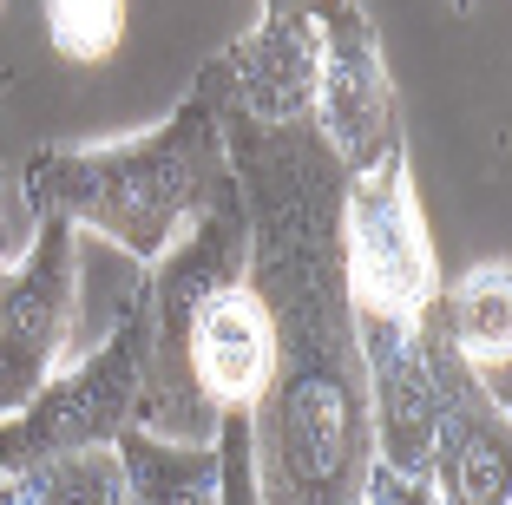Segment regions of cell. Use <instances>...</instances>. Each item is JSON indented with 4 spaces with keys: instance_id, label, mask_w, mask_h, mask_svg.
<instances>
[{
    "instance_id": "obj_1",
    "label": "cell",
    "mask_w": 512,
    "mask_h": 505,
    "mask_svg": "<svg viewBox=\"0 0 512 505\" xmlns=\"http://www.w3.org/2000/svg\"><path fill=\"white\" fill-rule=\"evenodd\" d=\"M224 151L250 217V289L276 335L270 387L243 414L256 505H362L375 427L342 289L348 171L322 145L316 119L256 125L224 112Z\"/></svg>"
},
{
    "instance_id": "obj_2",
    "label": "cell",
    "mask_w": 512,
    "mask_h": 505,
    "mask_svg": "<svg viewBox=\"0 0 512 505\" xmlns=\"http://www.w3.org/2000/svg\"><path fill=\"white\" fill-rule=\"evenodd\" d=\"M20 191L40 210L66 217L73 230H99L138 263H158L191 230L197 210H211L224 191H237L224 151V105L204 86L178 99V112L125 138V145H46L27 158Z\"/></svg>"
},
{
    "instance_id": "obj_3",
    "label": "cell",
    "mask_w": 512,
    "mask_h": 505,
    "mask_svg": "<svg viewBox=\"0 0 512 505\" xmlns=\"http://www.w3.org/2000/svg\"><path fill=\"white\" fill-rule=\"evenodd\" d=\"M145 361H151V302H145V283H138L79 368H60L20 414L0 420V473L14 479L27 466L53 460V453L112 446L125 427H138Z\"/></svg>"
},
{
    "instance_id": "obj_4",
    "label": "cell",
    "mask_w": 512,
    "mask_h": 505,
    "mask_svg": "<svg viewBox=\"0 0 512 505\" xmlns=\"http://www.w3.org/2000/svg\"><path fill=\"white\" fill-rule=\"evenodd\" d=\"M342 289L355 322H401V328L421 322V309L440 289L434 243H427L421 204L407 184L401 145H388L342 191Z\"/></svg>"
},
{
    "instance_id": "obj_5",
    "label": "cell",
    "mask_w": 512,
    "mask_h": 505,
    "mask_svg": "<svg viewBox=\"0 0 512 505\" xmlns=\"http://www.w3.org/2000/svg\"><path fill=\"white\" fill-rule=\"evenodd\" d=\"M79 335V250L73 223L40 210L27 256L0 269V420L66 368Z\"/></svg>"
},
{
    "instance_id": "obj_6",
    "label": "cell",
    "mask_w": 512,
    "mask_h": 505,
    "mask_svg": "<svg viewBox=\"0 0 512 505\" xmlns=\"http://www.w3.org/2000/svg\"><path fill=\"white\" fill-rule=\"evenodd\" d=\"M421 361L434 381V453H427V486L440 505H512V427L506 407L486 401V387L453 355L447 322H440V289L414 322Z\"/></svg>"
},
{
    "instance_id": "obj_7",
    "label": "cell",
    "mask_w": 512,
    "mask_h": 505,
    "mask_svg": "<svg viewBox=\"0 0 512 505\" xmlns=\"http://www.w3.org/2000/svg\"><path fill=\"white\" fill-rule=\"evenodd\" d=\"M322 33V73H316V132L335 151L348 178H362L388 145H401V105H394V79L381 60L375 20L355 0H335L329 14H316Z\"/></svg>"
},
{
    "instance_id": "obj_8",
    "label": "cell",
    "mask_w": 512,
    "mask_h": 505,
    "mask_svg": "<svg viewBox=\"0 0 512 505\" xmlns=\"http://www.w3.org/2000/svg\"><path fill=\"white\" fill-rule=\"evenodd\" d=\"M316 73H322V33L296 7H263L250 33L204 60L191 86H204L224 112H243L256 125H289L316 112Z\"/></svg>"
},
{
    "instance_id": "obj_9",
    "label": "cell",
    "mask_w": 512,
    "mask_h": 505,
    "mask_svg": "<svg viewBox=\"0 0 512 505\" xmlns=\"http://www.w3.org/2000/svg\"><path fill=\"white\" fill-rule=\"evenodd\" d=\"M243 276H250V217H243V191H224L211 210H197L191 230L151 263V276H145L151 335H171L204 296L243 283Z\"/></svg>"
},
{
    "instance_id": "obj_10",
    "label": "cell",
    "mask_w": 512,
    "mask_h": 505,
    "mask_svg": "<svg viewBox=\"0 0 512 505\" xmlns=\"http://www.w3.org/2000/svg\"><path fill=\"white\" fill-rule=\"evenodd\" d=\"M506 256L467 269L453 289H440V322H447V342L453 355L467 361V374L486 387L493 407H512V381H506V361H512V296H506Z\"/></svg>"
},
{
    "instance_id": "obj_11",
    "label": "cell",
    "mask_w": 512,
    "mask_h": 505,
    "mask_svg": "<svg viewBox=\"0 0 512 505\" xmlns=\"http://www.w3.org/2000/svg\"><path fill=\"white\" fill-rule=\"evenodd\" d=\"M125 473V505H224V460L211 446L158 440L145 427H125L112 440Z\"/></svg>"
},
{
    "instance_id": "obj_12",
    "label": "cell",
    "mask_w": 512,
    "mask_h": 505,
    "mask_svg": "<svg viewBox=\"0 0 512 505\" xmlns=\"http://www.w3.org/2000/svg\"><path fill=\"white\" fill-rule=\"evenodd\" d=\"M14 505H125V473L112 446L53 453V460L14 473Z\"/></svg>"
},
{
    "instance_id": "obj_13",
    "label": "cell",
    "mask_w": 512,
    "mask_h": 505,
    "mask_svg": "<svg viewBox=\"0 0 512 505\" xmlns=\"http://www.w3.org/2000/svg\"><path fill=\"white\" fill-rule=\"evenodd\" d=\"M40 20H46V40H53L60 60L106 66L112 53L125 46V20H132V7H125V0H40Z\"/></svg>"
},
{
    "instance_id": "obj_14",
    "label": "cell",
    "mask_w": 512,
    "mask_h": 505,
    "mask_svg": "<svg viewBox=\"0 0 512 505\" xmlns=\"http://www.w3.org/2000/svg\"><path fill=\"white\" fill-rule=\"evenodd\" d=\"M217 460H224V505H256L250 420H243V414H224V427H217Z\"/></svg>"
},
{
    "instance_id": "obj_15",
    "label": "cell",
    "mask_w": 512,
    "mask_h": 505,
    "mask_svg": "<svg viewBox=\"0 0 512 505\" xmlns=\"http://www.w3.org/2000/svg\"><path fill=\"white\" fill-rule=\"evenodd\" d=\"M362 505H440V499H434L427 479H401V473H388V466H375V473H368Z\"/></svg>"
},
{
    "instance_id": "obj_16",
    "label": "cell",
    "mask_w": 512,
    "mask_h": 505,
    "mask_svg": "<svg viewBox=\"0 0 512 505\" xmlns=\"http://www.w3.org/2000/svg\"><path fill=\"white\" fill-rule=\"evenodd\" d=\"M263 7H296V14H309V20H316V14H329L335 0H263Z\"/></svg>"
},
{
    "instance_id": "obj_17",
    "label": "cell",
    "mask_w": 512,
    "mask_h": 505,
    "mask_svg": "<svg viewBox=\"0 0 512 505\" xmlns=\"http://www.w3.org/2000/svg\"><path fill=\"white\" fill-rule=\"evenodd\" d=\"M0 505H14V479L7 473H0Z\"/></svg>"
},
{
    "instance_id": "obj_18",
    "label": "cell",
    "mask_w": 512,
    "mask_h": 505,
    "mask_svg": "<svg viewBox=\"0 0 512 505\" xmlns=\"http://www.w3.org/2000/svg\"><path fill=\"white\" fill-rule=\"evenodd\" d=\"M447 7H460V14H467V7H473V0H447Z\"/></svg>"
}]
</instances>
